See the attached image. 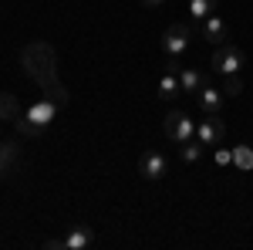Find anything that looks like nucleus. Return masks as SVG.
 <instances>
[{
	"mask_svg": "<svg viewBox=\"0 0 253 250\" xmlns=\"http://www.w3.org/2000/svg\"><path fill=\"white\" fill-rule=\"evenodd\" d=\"M162 132L169 135L172 142H189V139H196V122L186 115V112L172 108L169 115L162 118Z\"/></svg>",
	"mask_w": 253,
	"mask_h": 250,
	"instance_id": "obj_3",
	"label": "nucleus"
},
{
	"mask_svg": "<svg viewBox=\"0 0 253 250\" xmlns=\"http://www.w3.org/2000/svg\"><path fill=\"white\" fill-rule=\"evenodd\" d=\"M14 129H17V132L24 135V139H41V135L47 132L44 125H38V122H31V118L24 115V112H20V115L14 118Z\"/></svg>",
	"mask_w": 253,
	"mask_h": 250,
	"instance_id": "obj_14",
	"label": "nucleus"
},
{
	"mask_svg": "<svg viewBox=\"0 0 253 250\" xmlns=\"http://www.w3.org/2000/svg\"><path fill=\"white\" fill-rule=\"evenodd\" d=\"M17 162H20V146L17 142H0V179H7V176L17 169Z\"/></svg>",
	"mask_w": 253,
	"mask_h": 250,
	"instance_id": "obj_9",
	"label": "nucleus"
},
{
	"mask_svg": "<svg viewBox=\"0 0 253 250\" xmlns=\"http://www.w3.org/2000/svg\"><path fill=\"white\" fill-rule=\"evenodd\" d=\"M206 85H210V78L203 71H196V68H182L179 71V88L186 95H199V88H206Z\"/></svg>",
	"mask_w": 253,
	"mask_h": 250,
	"instance_id": "obj_10",
	"label": "nucleus"
},
{
	"mask_svg": "<svg viewBox=\"0 0 253 250\" xmlns=\"http://www.w3.org/2000/svg\"><path fill=\"white\" fill-rule=\"evenodd\" d=\"M199 152H203V142H199V139L182 142V159H186V162H196V159H199Z\"/></svg>",
	"mask_w": 253,
	"mask_h": 250,
	"instance_id": "obj_19",
	"label": "nucleus"
},
{
	"mask_svg": "<svg viewBox=\"0 0 253 250\" xmlns=\"http://www.w3.org/2000/svg\"><path fill=\"white\" fill-rule=\"evenodd\" d=\"M20 115V101L10 92H0V122H14Z\"/></svg>",
	"mask_w": 253,
	"mask_h": 250,
	"instance_id": "obj_13",
	"label": "nucleus"
},
{
	"mask_svg": "<svg viewBox=\"0 0 253 250\" xmlns=\"http://www.w3.org/2000/svg\"><path fill=\"white\" fill-rule=\"evenodd\" d=\"M182 88H179V78H172V75H166L162 81H159V98L162 101H172L175 95H179Z\"/></svg>",
	"mask_w": 253,
	"mask_h": 250,
	"instance_id": "obj_17",
	"label": "nucleus"
},
{
	"mask_svg": "<svg viewBox=\"0 0 253 250\" xmlns=\"http://www.w3.org/2000/svg\"><path fill=\"white\" fill-rule=\"evenodd\" d=\"M216 7H219V0H189V14H193L196 24H199V20H206Z\"/></svg>",
	"mask_w": 253,
	"mask_h": 250,
	"instance_id": "obj_15",
	"label": "nucleus"
},
{
	"mask_svg": "<svg viewBox=\"0 0 253 250\" xmlns=\"http://www.w3.org/2000/svg\"><path fill=\"white\" fill-rule=\"evenodd\" d=\"M223 135H226V125H223L219 115H206V122H199V129H196V139L203 146H219Z\"/></svg>",
	"mask_w": 253,
	"mask_h": 250,
	"instance_id": "obj_6",
	"label": "nucleus"
},
{
	"mask_svg": "<svg viewBox=\"0 0 253 250\" xmlns=\"http://www.w3.org/2000/svg\"><path fill=\"white\" fill-rule=\"evenodd\" d=\"M20 68L31 81H38V88H47L58 81V51L47 41H31L20 51Z\"/></svg>",
	"mask_w": 253,
	"mask_h": 250,
	"instance_id": "obj_1",
	"label": "nucleus"
},
{
	"mask_svg": "<svg viewBox=\"0 0 253 250\" xmlns=\"http://www.w3.org/2000/svg\"><path fill=\"white\" fill-rule=\"evenodd\" d=\"M91 240H95L91 227H71L68 237H64V250H84V247H91Z\"/></svg>",
	"mask_w": 253,
	"mask_h": 250,
	"instance_id": "obj_12",
	"label": "nucleus"
},
{
	"mask_svg": "<svg viewBox=\"0 0 253 250\" xmlns=\"http://www.w3.org/2000/svg\"><path fill=\"white\" fill-rule=\"evenodd\" d=\"M216 162L219 166H233V149H216Z\"/></svg>",
	"mask_w": 253,
	"mask_h": 250,
	"instance_id": "obj_21",
	"label": "nucleus"
},
{
	"mask_svg": "<svg viewBox=\"0 0 253 250\" xmlns=\"http://www.w3.org/2000/svg\"><path fill=\"white\" fill-rule=\"evenodd\" d=\"M41 92H44V98H47V101H54V105H68V88H64L61 81L47 85V88H41Z\"/></svg>",
	"mask_w": 253,
	"mask_h": 250,
	"instance_id": "obj_18",
	"label": "nucleus"
},
{
	"mask_svg": "<svg viewBox=\"0 0 253 250\" xmlns=\"http://www.w3.org/2000/svg\"><path fill=\"white\" fill-rule=\"evenodd\" d=\"M41 247L44 250H64V237H51V240H44Z\"/></svg>",
	"mask_w": 253,
	"mask_h": 250,
	"instance_id": "obj_22",
	"label": "nucleus"
},
{
	"mask_svg": "<svg viewBox=\"0 0 253 250\" xmlns=\"http://www.w3.org/2000/svg\"><path fill=\"white\" fill-rule=\"evenodd\" d=\"M159 44H162V51L175 61L186 51V44H189V27H186V24H169V27L162 31V41H159Z\"/></svg>",
	"mask_w": 253,
	"mask_h": 250,
	"instance_id": "obj_4",
	"label": "nucleus"
},
{
	"mask_svg": "<svg viewBox=\"0 0 253 250\" xmlns=\"http://www.w3.org/2000/svg\"><path fill=\"white\" fill-rule=\"evenodd\" d=\"M199 108L206 112V115H219V108H223V92L213 88V85H206V88H199Z\"/></svg>",
	"mask_w": 253,
	"mask_h": 250,
	"instance_id": "obj_11",
	"label": "nucleus"
},
{
	"mask_svg": "<svg viewBox=\"0 0 253 250\" xmlns=\"http://www.w3.org/2000/svg\"><path fill=\"white\" fill-rule=\"evenodd\" d=\"M233 166H236V169H243V173H250V169H253V149H250V146H233Z\"/></svg>",
	"mask_w": 253,
	"mask_h": 250,
	"instance_id": "obj_16",
	"label": "nucleus"
},
{
	"mask_svg": "<svg viewBox=\"0 0 253 250\" xmlns=\"http://www.w3.org/2000/svg\"><path fill=\"white\" fill-rule=\"evenodd\" d=\"M142 3H145V7H162L166 0H142Z\"/></svg>",
	"mask_w": 253,
	"mask_h": 250,
	"instance_id": "obj_23",
	"label": "nucleus"
},
{
	"mask_svg": "<svg viewBox=\"0 0 253 250\" xmlns=\"http://www.w3.org/2000/svg\"><path fill=\"white\" fill-rule=\"evenodd\" d=\"M199 38L219 48V44H226V38H230V27H226V20H223V17L210 14L206 20H199Z\"/></svg>",
	"mask_w": 253,
	"mask_h": 250,
	"instance_id": "obj_5",
	"label": "nucleus"
},
{
	"mask_svg": "<svg viewBox=\"0 0 253 250\" xmlns=\"http://www.w3.org/2000/svg\"><path fill=\"white\" fill-rule=\"evenodd\" d=\"M138 173L145 176V179H162V176L169 173V159H166L162 152H142Z\"/></svg>",
	"mask_w": 253,
	"mask_h": 250,
	"instance_id": "obj_7",
	"label": "nucleus"
},
{
	"mask_svg": "<svg viewBox=\"0 0 253 250\" xmlns=\"http://www.w3.org/2000/svg\"><path fill=\"white\" fill-rule=\"evenodd\" d=\"M243 64H247V54H243V48H236L233 41L219 44L213 51V71H219V75H240Z\"/></svg>",
	"mask_w": 253,
	"mask_h": 250,
	"instance_id": "obj_2",
	"label": "nucleus"
},
{
	"mask_svg": "<svg viewBox=\"0 0 253 250\" xmlns=\"http://www.w3.org/2000/svg\"><path fill=\"white\" fill-rule=\"evenodd\" d=\"M240 92H243V81H240V75H226V85H223V95L236 98Z\"/></svg>",
	"mask_w": 253,
	"mask_h": 250,
	"instance_id": "obj_20",
	"label": "nucleus"
},
{
	"mask_svg": "<svg viewBox=\"0 0 253 250\" xmlns=\"http://www.w3.org/2000/svg\"><path fill=\"white\" fill-rule=\"evenodd\" d=\"M58 108H61V105L47 101V98H41V101H34V105H31L24 115L31 118V122H38V125H44V129H47V125L54 122V115H58Z\"/></svg>",
	"mask_w": 253,
	"mask_h": 250,
	"instance_id": "obj_8",
	"label": "nucleus"
}]
</instances>
